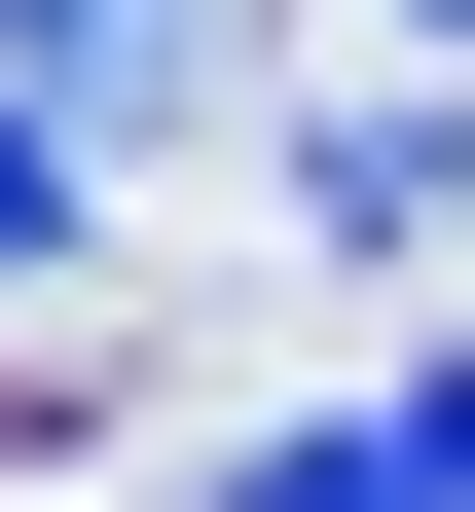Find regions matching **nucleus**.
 <instances>
[{
    "label": "nucleus",
    "mask_w": 475,
    "mask_h": 512,
    "mask_svg": "<svg viewBox=\"0 0 475 512\" xmlns=\"http://www.w3.org/2000/svg\"><path fill=\"white\" fill-rule=\"evenodd\" d=\"M74 256H110V110H74V74H0V293H74Z\"/></svg>",
    "instance_id": "nucleus-1"
},
{
    "label": "nucleus",
    "mask_w": 475,
    "mask_h": 512,
    "mask_svg": "<svg viewBox=\"0 0 475 512\" xmlns=\"http://www.w3.org/2000/svg\"><path fill=\"white\" fill-rule=\"evenodd\" d=\"M0 74H74V110H183V74H220V0H0Z\"/></svg>",
    "instance_id": "nucleus-2"
},
{
    "label": "nucleus",
    "mask_w": 475,
    "mask_h": 512,
    "mask_svg": "<svg viewBox=\"0 0 475 512\" xmlns=\"http://www.w3.org/2000/svg\"><path fill=\"white\" fill-rule=\"evenodd\" d=\"M220 512H475V476H439V439H402V403H366V439H256V476H220Z\"/></svg>",
    "instance_id": "nucleus-3"
},
{
    "label": "nucleus",
    "mask_w": 475,
    "mask_h": 512,
    "mask_svg": "<svg viewBox=\"0 0 475 512\" xmlns=\"http://www.w3.org/2000/svg\"><path fill=\"white\" fill-rule=\"evenodd\" d=\"M439 37H475V0H439Z\"/></svg>",
    "instance_id": "nucleus-4"
}]
</instances>
